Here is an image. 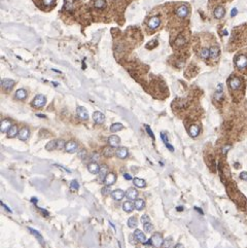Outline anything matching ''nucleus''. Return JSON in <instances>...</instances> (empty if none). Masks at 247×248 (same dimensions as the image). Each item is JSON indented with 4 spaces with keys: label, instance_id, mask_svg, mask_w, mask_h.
<instances>
[{
    "label": "nucleus",
    "instance_id": "f257e3e1",
    "mask_svg": "<svg viewBox=\"0 0 247 248\" xmlns=\"http://www.w3.org/2000/svg\"><path fill=\"white\" fill-rule=\"evenodd\" d=\"M150 241H152V244L154 245L155 247H157V248L162 247V245L164 244V238H163V236H162L160 233L154 234V235H152V237L150 238Z\"/></svg>",
    "mask_w": 247,
    "mask_h": 248
},
{
    "label": "nucleus",
    "instance_id": "f03ea898",
    "mask_svg": "<svg viewBox=\"0 0 247 248\" xmlns=\"http://www.w3.org/2000/svg\"><path fill=\"white\" fill-rule=\"evenodd\" d=\"M45 102H47V99L43 95H37L32 101V106L36 108H41L45 105Z\"/></svg>",
    "mask_w": 247,
    "mask_h": 248
},
{
    "label": "nucleus",
    "instance_id": "7ed1b4c3",
    "mask_svg": "<svg viewBox=\"0 0 247 248\" xmlns=\"http://www.w3.org/2000/svg\"><path fill=\"white\" fill-rule=\"evenodd\" d=\"M160 25H161V20H160V18L157 17V16H155V17H152L149 20H148V22H147V26L149 27L152 30H155V29H157L158 27H160Z\"/></svg>",
    "mask_w": 247,
    "mask_h": 248
},
{
    "label": "nucleus",
    "instance_id": "20e7f679",
    "mask_svg": "<svg viewBox=\"0 0 247 248\" xmlns=\"http://www.w3.org/2000/svg\"><path fill=\"white\" fill-rule=\"evenodd\" d=\"M241 79L239 78V77H231L230 80H229V86H230V88L232 89V90L236 91L238 89H240V86H241Z\"/></svg>",
    "mask_w": 247,
    "mask_h": 248
},
{
    "label": "nucleus",
    "instance_id": "39448f33",
    "mask_svg": "<svg viewBox=\"0 0 247 248\" xmlns=\"http://www.w3.org/2000/svg\"><path fill=\"white\" fill-rule=\"evenodd\" d=\"M76 114H77V117H78V119H81V120H89L88 110H87L84 107H82V106H78V107L76 108Z\"/></svg>",
    "mask_w": 247,
    "mask_h": 248
},
{
    "label": "nucleus",
    "instance_id": "423d86ee",
    "mask_svg": "<svg viewBox=\"0 0 247 248\" xmlns=\"http://www.w3.org/2000/svg\"><path fill=\"white\" fill-rule=\"evenodd\" d=\"M236 66L238 67V69H240V70L244 69V68L247 66V58L246 57L242 56V55L238 56L237 59H236Z\"/></svg>",
    "mask_w": 247,
    "mask_h": 248
},
{
    "label": "nucleus",
    "instance_id": "0eeeda50",
    "mask_svg": "<svg viewBox=\"0 0 247 248\" xmlns=\"http://www.w3.org/2000/svg\"><path fill=\"white\" fill-rule=\"evenodd\" d=\"M116 181V176H115V174L112 172H110V173H108V174L106 175V177H105V179H104V184L105 185H108V186H110V185H112V184H114V182Z\"/></svg>",
    "mask_w": 247,
    "mask_h": 248
},
{
    "label": "nucleus",
    "instance_id": "6e6552de",
    "mask_svg": "<svg viewBox=\"0 0 247 248\" xmlns=\"http://www.w3.org/2000/svg\"><path fill=\"white\" fill-rule=\"evenodd\" d=\"M77 143L74 142V141H68V142H66V145H65V151L67 152H70V154H72V152H75L77 151Z\"/></svg>",
    "mask_w": 247,
    "mask_h": 248
},
{
    "label": "nucleus",
    "instance_id": "1a4fd4ad",
    "mask_svg": "<svg viewBox=\"0 0 247 248\" xmlns=\"http://www.w3.org/2000/svg\"><path fill=\"white\" fill-rule=\"evenodd\" d=\"M93 120H94V122L98 125L103 124L105 120V115L103 114L102 112H100V111H96V112H94V114H93Z\"/></svg>",
    "mask_w": 247,
    "mask_h": 248
},
{
    "label": "nucleus",
    "instance_id": "9d476101",
    "mask_svg": "<svg viewBox=\"0 0 247 248\" xmlns=\"http://www.w3.org/2000/svg\"><path fill=\"white\" fill-rule=\"evenodd\" d=\"M134 238L136 239L138 242L145 244L146 238H145V235L143 234V232H141V230H135V232H134Z\"/></svg>",
    "mask_w": 247,
    "mask_h": 248
},
{
    "label": "nucleus",
    "instance_id": "9b49d317",
    "mask_svg": "<svg viewBox=\"0 0 247 248\" xmlns=\"http://www.w3.org/2000/svg\"><path fill=\"white\" fill-rule=\"evenodd\" d=\"M120 143H121V139H120V137L118 136H116V135H111L110 137L108 138V144H109V146H112V147H118V145H120Z\"/></svg>",
    "mask_w": 247,
    "mask_h": 248
},
{
    "label": "nucleus",
    "instance_id": "f8f14e48",
    "mask_svg": "<svg viewBox=\"0 0 247 248\" xmlns=\"http://www.w3.org/2000/svg\"><path fill=\"white\" fill-rule=\"evenodd\" d=\"M19 139L22 141H26L30 136V131H29L28 128H23L19 131Z\"/></svg>",
    "mask_w": 247,
    "mask_h": 248
},
{
    "label": "nucleus",
    "instance_id": "ddd939ff",
    "mask_svg": "<svg viewBox=\"0 0 247 248\" xmlns=\"http://www.w3.org/2000/svg\"><path fill=\"white\" fill-rule=\"evenodd\" d=\"M125 196H126V193L124 192L123 190H115L111 193V197H112V199L115 200V201H121Z\"/></svg>",
    "mask_w": 247,
    "mask_h": 248
},
{
    "label": "nucleus",
    "instance_id": "4468645a",
    "mask_svg": "<svg viewBox=\"0 0 247 248\" xmlns=\"http://www.w3.org/2000/svg\"><path fill=\"white\" fill-rule=\"evenodd\" d=\"M126 197H127L129 200H133V201H135V200L137 199V197H138V192H137L136 188L131 187L126 192Z\"/></svg>",
    "mask_w": 247,
    "mask_h": 248
},
{
    "label": "nucleus",
    "instance_id": "2eb2a0df",
    "mask_svg": "<svg viewBox=\"0 0 247 248\" xmlns=\"http://www.w3.org/2000/svg\"><path fill=\"white\" fill-rule=\"evenodd\" d=\"M176 15L179 18H185L189 15V8L185 5H180L179 7L176 10Z\"/></svg>",
    "mask_w": 247,
    "mask_h": 248
},
{
    "label": "nucleus",
    "instance_id": "dca6fc26",
    "mask_svg": "<svg viewBox=\"0 0 247 248\" xmlns=\"http://www.w3.org/2000/svg\"><path fill=\"white\" fill-rule=\"evenodd\" d=\"M129 154V151L126 147H118V149L115 151V156H118V159H125L128 156Z\"/></svg>",
    "mask_w": 247,
    "mask_h": 248
},
{
    "label": "nucleus",
    "instance_id": "f3484780",
    "mask_svg": "<svg viewBox=\"0 0 247 248\" xmlns=\"http://www.w3.org/2000/svg\"><path fill=\"white\" fill-rule=\"evenodd\" d=\"M13 126L11 125V122L10 120H3L1 122V125H0V130H1L2 133H5V132H8V130L10 129V127Z\"/></svg>",
    "mask_w": 247,
    "mask_h": 248
},
{
    "label": "nucleus",
    "instance_id": "a211bd4d",
    "mask_svg": "<svg viewBox=\"0 0 247 248\" xmlns=\"http://www.w3.org/2000/svg\"><path fill=\"white\" fill-rule=\"evenodd\" d=\"M1 86H2V88H3L4 90H6V91L11 90L13 86H15V81H13V79H2Z\"/></svg>",
    "mask_w": 247,
    "mask_h": 248
},
{
    "label": "nucleus",
    "instance_id": "6ab92c4d",
    "mask_svg": "<svg viewBox=\"0 0 247 248\" xmlns=\"http://www.w3.org/2000/svg\"><path fill=\"white\" fill-rule=\"evenodd\" d=\"M199 133H200V128H199V126H197V125H192V126L189 127V134L191 137L196 138L197 136L199 135Z\"/></svg>",
    "mask_w": 247,
    "mask_h": 248
},
{
    "label": "nucleus",
    "instance_id": "aec40b11",
    "mask_svg": "<svg viewBox=\"0 0 247 248\" xmlns=\"http://www.w3.org/2000/svg\"><path fill=\"white\" fill-rule=\"evenodd\" d=\"M88 170L92 173V174H97V173H99V171H100V166L98 165L97 163L92 162L88 165Z\"/></svg>",
    "mask_w": 247,
    "mask_h": 248
},
{
    "label": "nucleus",
    "instance_id": "412c9836",
    "mask_svg": "<svg viewBox=\"0 0 247 248\" xmlns=\"http://www.w3.org/2000/svg\"><path fill=\"white\" fill-rule=\"evenodd\" d=\"M108 174V168L106 165H102L100 166V171H99V178L101 181H104L106 175Z\"/></svg>",
    "mask_w": 247,
    "mask_h": 248
},
{
    "label": "nucleus",
    "instance_id": "4be33fe9",
    "mask_svg": "<svg viewBox=\"0 0 247 248\" xmlns=\"http://www.w3.org/2000/svg\"><path fill=\"white\" fill-rule=\"evenodd\" d=\"M17 135H19V129H18L17 125H13V126L10 127V129L8 130L7 136H8V138H13Z\"/></svg>",
    "mask_w": 247,
    "mask_h": 248
},
{
    "label": "nucleus",
    "instance_id": "5701e85b",
    "mask_svg": "<svg viewBox=\"0 0 247 248\" xmlns=\"http://www.w3.org/2000/svg\"><path fill=\"white\" fill-rule=\"evenodd\" d=\"M134 208H135L134 203H132L131 201H126L125 203L123 204V209L128 213L132 212V211L134 210Z\"/></svg>",
    "mask_w": 247,
    "mask_h": 248
},
{
    "label": "nucleus",
    "instance_id": "b1692460",
    "mask_svg": "<svg viewBox=\"0 0 247 248\" xmlns=\"http://www.w3.org/2000/svg\"><path fill=\"white\" fill-rule=\"evenodd\" d=\"M225 13H226L225 8H223V6H218V7H216L215 10H214V17H215L216 19H221V18H223Z\"/></svg>",
    "mask_w": 247,
    "mask_h": 248
},
{
    "label": "nucleus",
    "instance_id": "393cba45",
    "mask_svg": "<svg viewBox=\"0 0 247 248\" xmlns=\"http://www.w3.org/2000/svg\"><path fill=\"white\" fill-rule=\"evenodd\" d=\"M134 206L136 210H142V209L145 207V202H144L143 199H136L134 201Z\"/></svg>",
    "mask_w": 247,
    "mask_h": 248
},
{
    "label": "nucleus",
    "instance_id": "a878e982",
    "mask_svg": "<svg viewBox=\"0 0 247 248\" xmlns=\"http://www.w3.org/2000/svg\"><path fill=\"white\" fill-rule=\"evenodd\" d=\"M133 183L134 185L136 186V187H139V188H143L146 186V182L144 179H141V178H133Z\"/></svg>",
    "mask_w": 247,
    "mask_h": 248
},
{
    "label": "nucleus",
    "instance_id": "bb28decb",
    "mask_svg": "<svg viewBox=\"0 0 247 248\" xmlns=\"http://www.w3.org/2000/svg\"><path fill=\"white\" fill-rule=\"evenodd\" d=\"M103 154H104L105 156H108V158H110V156H112L113 154H115V151H114V147H112V146H107V147H105V148L103 149Z\"/></svg>",
    "mask_w": 247,
    "mask_h": 248
},
{
    "label": "nucleus",
    "instance_id": "cd10ccee",
    "mask_svg": "<svg viewBox=\"0 0 247 248\" xmlns=\"http://www.w3.org/2000/svg\"><path fill=\"white\" fill-rule=\"evenodd\" d=\"M94 6L97 10H103L106 6V1L105 0H95L94 1Z\"/></svg>",
    "mask_w": 247,
    "mask_h": 248
},
{
    "label": "nucleus",
    "instance_id": "c85d7f7f",
    "mask_svg": "<svg viewBox=\"0 0 247 248\" xmlns=\"http://www.w3.org/2000/svg\"><path fill=\"white\" fill-rule=\"evenodd\" d=\"M27 97V92L24 89H20L16 92V98L19 100H24Z\"/></svg>",
    "mask_w": 247,
    "mask_h": 248
},
{
    "label": "nucleus",
    "instance_id": "c756f323",
    "mask_svg": "<svg viewBox=\"0 0 247 248\" xmlns=\"http://www.w3.org/2000/svg\"><path fill=\"white\" fill-rule=\"evenodd\" d=\"M210 51V57L212 59H216L219 56V49L217 46H212L209 49Z\"/></svg>",
    "mask_w": 247,
    "mask_h": 248
},
{
    "label": "nucleus",
    "instance_id": "7c9ffc66",
    "mask_svg": "<svg viewBox=\"0 0 247 248\" xmlns=\"http://www.w3.org/2000/svg\"><path fill=\"white\" fill-rule=\"evenodd\" d=\"M124 129V126L121 123H115V124H112L110 127V131L112 132V133H116V132L121 131V130Z\"/></svg>",
    "mask_w": 247,
    "mask_h": 248
},
{
    "label": "nucleus",
    "instance_id": "2f4dec72",
    "mask_svg": "<svg viewBox=\"0 0 247 248\" xmlns=\"http://www.w3.org/2000/svg\"><path fill=\"white\" fill-rule=\"evenodd\" d=\"M137 224H138V220H137L136 216H132V217L129 218V220H128V226H129V227L133 229V227H137Z\"/></svg>",
    "mask_w": 247,
    "mask_h": 248
},
{
    "label": "nucleus",
    "instance_id": "473e14b6",
    "mask_svg": "<svg viewBox=\"0 0 247 248\" xmlns=\"http://www.w3.org/2000/svg\"><path fill=\"white\" fill-rule=\"evenodd\" d=\"M56 148H57V141L56 140L50 141V142L45 145V149L49 151H54V149H56Z\"/></svg>",
    "mask_w": 247,
    "mask_h": 248
},
{
    "label": "nucleus",
    "instance_id": "72a5a7b5",
    "mask_svg": "<svg viewBox=\"0 0 247 248\" xmlns=\"http://www.w3.org/2000/svg\"><path fill=\"white\" fill-rule=\"evenodd\" d=\"M29 231H30V232H31V233H32V234H33V235H34V236H36V238H37V239H38V240H39V241H40V243H41V244H42V245H43V244H44V242H43V238H42V237H41V236H40V234H39V233H38V232H37V231H35V230H33V229H31V227H29Z\"/></svg>",
    "mask_w": 247,
    "mask_h": 248
},
{
    "label": "nucleus",
    "instance_id": "f704fd0d",
    "mask_svg": "<svg viewBox=\"0 0 247 248\" xmlns=\"http://www.w3.org/2000/svg\"><path fill=\"white\" fill-rule=\"evenodd\" d=\"M143 229L146 233H150L154 230V226H152L150 222H146V224H143Z\"/></svg>",
    "mask_w": 247,
    "mask_h": 248
},
{
    "label": "nucleus",
    "instance_id": "c9c22d12",
    "mask_svg": "<svg viewBox=\"0 0 247 248\" xmlns=\"http://www.w3.org/2000/svg\"><path fill=\"white\" fill-rule=\"evenodd\" d=\"M200 55H201V57H202L203 59H207L208 57H210V51L208 49H206V47H204V49H202Z\"/></svg>",
    "mask_w": 247,
    "mask_h": 248
},
{
    "label": "nucleus",
    "instance_id": "e433bc0d",
    "mask_svg": "<svg viewBox=\"0 0 247 248\" xmlns=\"http://www.w3.org/2000/svg\"><path fill=\"white\" fill-rule=\"evenodd\" d=\"M70 188H71L72 190H78V188H79L78 182H77L76 180H72L71 182H70Z\"/></svg>",
    "mask_w": 247,
    "mask_h": 248
},
{
    "label": "nucleus",
    "instance_id": "4c0bfd02",
    "mask_svg": "<svg viewBox=\"0 0 247 248\" xmlns=\"http://www.w3.org/2000/svg\"><path fill=\"white\" fill-rule=\"evenodd\" d=\"M101 192H102V194L104 195V196H107V195H109V194H111V190H110V186H108V185H105L104 187L101 190Z\"/></svg>",
    "mask_w": 247,
    "mask_h": 248
},
{
    "label": "nucleus",
    "instance_id": "58836bf2",
    "mask_svg": "<svg viewBox=\"0 0 247 248\" xmlns=\"http://www.w3.org/2000/svg\"><path fill=\"white\" fill-rule=\"evenodd\" d=\"M221 97H223V91H221V86H219L218 90H217V92L215 93V99L217 100V101H220Z\"/></svg>",
    "mask_w": 247,
    "mask_h": 248
},
{
    "label": "nucleus",
    "instance_id": "ea45409f",
    "mask_svg": "<svg viewBox=\"0 0 247 248\" xmlns=\"http://www.w3.org/2000/svg\"><path fill=\"white\" fill-rule=\"evenodd\" d=\"M65 145H66V142H64V140H57V148L58 149H63L65 148Z\"/></svg>",
    "mask_w": 247,
    "mask_h": 248
},
{
    "label": "nucleus",
    "instance_id": "a19ab883",
    "mask_svg": "<svg viewBox=\"0 0 247 248\" xmlns=\"http://www.w3.org/2000/svg\"><path fill=\"white\" fill-rule=\"evenodd\" d=\"M184 42H185L184 38L181 37V36H179V37H178L177 39L175 40V44H176V45H182Z\"/></svg>",
    "mask_w": 247,
    "mask_h": 248
},
{
    "label": "nucleus",
    "instance_id": "79ce46f5",
    "mask_svg": "<svg viewBox=\"0 0 247 248\" xmlns=\"http://www.w3.org/2000/svg\"><path fill=\"white\" fill-rule=\"evenodd\" d=\"M141 222H142V224H146V222H149V216L146 215V214L142 215V216H141Z\"/></svg>",
    "mask_w": 247,
    "mask_h": 248
},
{
    "label": "nucleus",
    "instance_id": "37998d69",
    "mask_svg": "<svg viewBox=\"0 0 247 248\" xmlns=\"http://www.w3.org/2000/svg\"><path fill=\"white\" fill-rule=\"evenodd\" d=\"M42 2L45 6H51L55 3V0H42Z\"/></svg>",
    "mask_w": 247,
    "mask_h": 248
},
{
    "label": "nucleus",
    "instance_id": "c03bdc74",
    "mask_svg": "<svg viewBox=\"0 0 247 248\" xmlns=\"http://www.w3.org/2000/svg\"><path fill=\"white\" fill-rule=\"evenodd\" d=\"M145 129H146V132H147L148 134L150 135V137L152 138V139H155V135H154V133H152V129L149 128V127L147 126V125H145Z\"/></svg>",
    "mask_w": 247,
    "mask_h": 248
},
{
    "label": "nucleus",
    "instance_id": "a18cd8bd",
    "mask_svg": "<svg viewBox=\"0 0 247 248\" xmlns=\"http://www.w3.org/2000/svg\"><path fill=\"white\" fill-rule=\"evenodd\" d=\"M240 178L244 181H247V172H242L241 174H240Z\"/></svg>",
    "mask_w": 247,
    "mask_h": 248
},
{
    "label": "nucleus",
    "instance_id": "49530a36",
    "mask_svg": "<svg viewBox=\"0 0 247 248\" xmlns=\"http://www.w3.org/2000/svg\"><path fill=\"white\" fill-rule=\"evenodd\" d=\"M78 156H81V158L82 159V160H84V159L87 156V151H81V152H79V154H78Z\"/></svg>",
    "mask_w": 247,
    "mask_h": 248
},
{
    "label": "nucleus",
    "instance_id": "de8ad7c7",
    "mask_svg": "<svg viewBox=\"0 0 247 248\" xmlns=\"http://www.w3.org/2000/svg\"><path fill=\"white\" fill-rule=\"evenodd\" d=\"M124 177H125V178L127 179V180H131V179H133V178L131 177V175L128 174V173H125V174H124Z\"/></svg>",
    "mask_w": 247,
    "mask_h": 248
},
{
    "label": "nucleus",
    "instance_id": "09e8293b",
    "mask_svg": "<svg viewBox=\"0 0 247 248\" xmlns=\"http://www.w3.org/2000/svg\"><path fill=\"white\" fill-rule=\"evenodd\" d=\"M1 205L3 206L4 208H5V209H6V210H7V211H10V212H11V210H10V207H7V206L5 205V204H4V203H2V202H1Z\"/></svg>",
    "mask_w": 247,
    "mask_h": 248
},
{
    "label": "nucleus",
    "instance_id": "8fccbe9b",
    "mask_svg": "<svg viewBox=\"0 0 247 248\" xmlns=\"http://www.w3.org/2000/svg\"><path fill=\"white\" fill-rule=\"evenodd\" d=\"M174 248H184V246L182 244H180V243H178V244H176Z\"/></svg>",
    "mask_w": 247,
    "mask_h": 248
},
{
    "label": "nucleus",
    "instance_id": "3c124183",
    "mask_svg": "<svg viewBox=\"0 0 247 248\" xmlns=\"http://www.w3.org/2000/svg\"><path fill=\"white\" fill-rule=\"evenodd\" d=\"M229 148H230V146H226L225 148L223 149V154H226V151H228Z\"/></svg>",
    "mask_w": 247,
    "mask_h": 248
},
{
    "label": "nucleus",
    "instance_id": "603ef678",
    "mask_svg": "<svg viewBox=\"0 0 247 248\" xmlns=\"http://www.w3.org/2000/svg\"><path fill=\"white\" fill-rule=\"evenodd\" d=\"M183 210V207H177V211H182Z\"/></svg>",
    "mask_w": 247,
    "mask_h": 248
},
{
    "label": "nucleus",
    "instance_id": "864d4df0",
    "mask_svg": "<svg viewBox=\"0 0 247 248\" xmlns=\"http://www.w3.org/2000/svg\"><path fill=\"white\" fill-rule=\"evenodd\" d=\"M235 13H236V10H233V11H232V16H235Z\"/></svg>",
    "mask_w": 247,
    "mask_h": 248
}]
</instances>
